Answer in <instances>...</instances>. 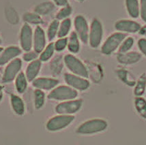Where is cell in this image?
Returning <instances> with one entry per match:
<instances>
[{
    "instance_id": "6da1fadb",
    "label": "cell",
    "mask_w": 146,
    "mask_h": 145,
    "mask_svg": "<svg viewBox=\"0 0 146 145\" xmlns=\"http://www.w3.org/2000/svg\"><path fill=\"white\" fill-rule=\"evenodd\" d=\"M107 127V123L102 119H92L83 123L78 127L76 132L81 134H90L100 132Z\"/></svg>"
},
{
    "instance_id": "7a4b0ae2",
    "label": "cell",
    "mask_w": 146,
    "mask_h": 145,
    "mask_svg": "<svg viewBox=\"0 0 146 145\" xmlns=\"http://www.w3.org/2000/svg\"><path fill=\"white\" fill-rule=\"evenodd\" d=\"M74 119L71 115H60L52 118L46 123V129L51 132L58 131L66 127Z\"/></svg>"
},
{
    "instance_id": "3957f363",
    "label": "cell",
    "mask_w": 146,
    "mask_h": 145,
    "mask_svg": "<svg viewBox=\"0 0 146 145\" xmlns=\"http://www.w3.org/2000/svg\"><path fill=\"white\" fill-rule=\"evenodd\" d=\"M77 92L72 88L61 86L53 89L48 96L49 99L57 100H71L75 98L77 96Z\"/></svg>"
},
{
    "instance_id": "277c9868",
    "label": "cell",
    "mask_w": 146,
    "mask_h": 145,
    "mask_svg": "<svg viewBox=\"0 0 146 145\" xmlns=\"http://www.w3.org/2000/svg\"><path fill=\"white\" fill-rule=\"evenodd\" d=\"M66 65L70 71L83 77H88V74L84 65L78 59L71 55H67L64 58Z\"/></svg>"
},
{
    "instance_id": "5b68a950",
    "label": "cell",
    "mask_w": 146,
    "mask_h": 145,
    "mask_svg": "<svg viewBox=\"0 0 146 145\" xmlns=\"http://www.w3.org/2000/svg\"><path fill=\"white\" fill-rule=\"evenodd\" d=\"M125 37H126V35L121 33H115L111 35L102 46V53L105 55H109L113 53L119 45V44L124 40Z\"/></svg>"
},
{
    "instance_id": "8992f818",
    "label": "cell",
    "mask_w": 146,
    "mask_h": 145,
    "mask_svg": "<svg viewBox=\"0 0 146 145\" xmlns=\"http://www.w3.org/2000/svg\"><path fill=\"white\" fill-rule=\"evenodd\" d=\"M22 62L20 59H15L7 65L3 73L2 81L3 82H10L15 79L17 74L21 68Z\"/></svg>"
},
{
    "instance_id": "52a82bcc",
    "label": "cell",
    "mask_w": 146,
    "mask_h": 145,
    "mask_svg": "<svg viewBox=\"0 0 146 145\" xmlns=\"http://www.w3.org/2000/svg\"><path fill=\"white\" fill-rule=\"evenodd\" d=\"M102 37V27L98 19H94L92 23L90 34V43L92 47H98Z\"/></svg>"
},
{
    "instance_id": "ba28073f",
    "label": "cell",
    "mask_w": 146,
    "mask_h": 145,
    "mask_svg": "<svg viewBox=\"0 0 146 145\" xmlns=\"http://www.w3.org/2000/svg\"><path fill=\"white\" fill-rule=\"evenodd\" d=\"M82 106V100L63 102L58 104L55 108V111L58 114H72L77 112Z\"/></svg>"
},
{
    "instance_id": "9c48e42d",
    "label": "cell",
    "mask_w": 146,
    "mask_h": 145,
    "mask_svg": "<svg viewBox=\"0 0 146 145\" xmlns=\"http://www.w3.org/2000/svg\"><path fill=\"white\" fill-rule=\"evenodd\" d=\"M20 42L24 51H30L32 46V32L31 27L27 24L23 26L21 31Z\"/></svg>"
},
{
    "instance_id": "30bf717a",
    "label": "cell",
    "mask_w": 146,
    "mask_h": 145,
    "mask_svg": "<svg viewBox=\"0 0 146 145\" xmlns=\"http://www.w3.org/2000/svg\"><path fill=\"white\" fill-rule=\"evenodd\" d=\"M74 26L80 39L83 42L87 43L88 40V25L83 16H77L74 19Z\"/></svg>"
},
{
    "instance_id": "8fae6325",
    "label": "cell",
    "mask_w": 146,
    "mask_h": 145,
    "mask_svg": "<svg viewBox=\"0 0 146 145\" xmlns=\"http://www.w3.org/2000/svg\"><path fill=\"white\" fill-rule=\"evenodd\" d=\"M64 78H65V80L67 82V84H68L71 87L75 88V89H79V90H86L90 86L89 82L86 79L76 76L72 75V74H65Z\"/></svg>"
},
{
    "instance_id": "7c38bea8",
    "label": "cell",
    "mask_w": 146,
    "mask_h": 145,
    "mask_svg": "<svg viewBox=\"0 0 146 145\" xmlns=\"http://www.w3.org/2000/svg\"><path fill=\"white\" fill-rule=\"evenodd\" d=\"M21 53V51L17 46H9L6 49L3 50L0 54V65L6 64L13 59L20 55Z\"/></svg>"
},
{
    "instance_id": "4fadbf2b",
    "label": "cell",
    "mask_w": 146,
    "mask_h": 145,
    "mask_svg": "<svg viewBox=\"0 0 146 145\" xmlns=\"http://www.w3.org/2000/svg\"><path fill=\"white\" fill-rule=\"evenodd\" d=\"M115 28L121 32L135 33L139 32L141 29V25L133 20H122L117 21L115 23Z\"/></svg>"
},
{
    "instance_id": "5bb4252c",
    "label": "cell",
    "mask_w": 146,
    "mask_h": 145,
    "mask_svg": "<svg viewBox=\"0 0 146 145\" xmlns=\"http://www.w3.org/2000/svg\"><path fill=\"white\" fill-rule=\"evenodd\" d=\"M117 61L122 64H133L141 59V55L137 52L119 53L117 55Z\"/></svg>"
},
{
    "instance_id": "9a60e30c",
    "label": "cell",
    "mask_w": 146,
    "mask_h": 145,
    "mask_svg": "<svg viewBox=\"0 0 146 145\" xmlns=\"http://www.w3.org/2000/svg\"><path fill=\"white\" fill-rule=\"evenodd\" d=\"M45 42L46 40L44 31L40 27H37L34 33V50L36 53H40L44 49Z\"/></svg>"
},
{
    "instance_id": "2e32d148",
    "label": "cell",
    "mask_w": 146,
    "mask_h": 145,
    "mask_svg": "<svg viewBox=\"0 0 146 145\" xmlns=\"http://www.w3.org/2000/svg\"><path fill=\"white\" fill-rule=\"evenodd\" d=\"M59 81L53 78H40L36 79L33 82V85L38 89H53L57 84Z\"/></svg>"
},
{
    "instance_id": "e0dca14e",
    "label": "cell",
    "mask_w": 146,
    "mask_h": 145,
    "mask_svg": "<svg viewBox=\"0 0 146 145\" xmlns=\"http://www.w3.org/2000/svg\"><path fill=\"white\" fill-rule=\"evenodd\" d=\"M41 63L38 60L32 61L28 65L26 71V75H27V78L29 81H32L34 80L39 73L40 70Z\"/></svg>"
},
{
    "instance_id": "ac0fdd59",
    "label": "cell",
    "mask_w": 146,
    "mask_h": 145,
    "mask_svg": "<svg viewBox=\"0 0 146 145\" xmlns=\"http://www.w3.org/2000/svg\"><path fill=\"white\" fill-rule=\"evenodd\" d=\"M11 105L12 108L15 113L18 115H23L25 112V106L23 100L15 95L11 96Z\"/></svg>"
},
{
    "instance_id": "d6986e66",
    "label": "cell",
    "mask_w": 146,
    "mask_h": 145,
    "mask_svg": "<svg viewBox=\"0 0 146 145\" xmlns=\"http://www.w3.org/2000/svg\"><path fill=\"white\" fill-rule=\"evenodd\" d=\"M128 13L133 18H137L139 15V6L138 0H126Z\"/></svg>"
},
{
    "instance_id": "ffe728a7",
    "label": "cell",
    "mask_w": 146,
    "mask_h": 145,
    "mask_svg": "<svg viewBox=\"0 0 146 145\" xmlns=\"http://www.w3.org/2000/svg\"><path fill=\"white\" fill-rule=\"evenodd\" d=\"M146 87V74H143L139 78L135 89V95L139 97L145 92Z\"/></svg>"
},
{
    "instance_id": "44dd1931",
    "label": "cell",
    "mask_w": 146,
    "mask_h": 145,
    "mask_svg": "<svg viewBox=\"0 0 146 145\" xmlns=\"http://www.w3.org/2000/svg\"><path fill=\"white\" fill-rule=\"evenodd\" d=\"M15 84H16L17 90L19 93L22 94L27 89V80L23 72H21L20 74L17 76L16 78V82H15Z\"/></svg>"
},
{
    "instance_id": "7402d4cb",
    "label": "cell",
    "mask_w": 146,
    "mask_h": 145,
    "mask_svg": "<svg viewBox=\"0 0 146 145\" xmlns=\"http://www.w3.org/2000/svg\"><path fill=\"white\" fill-rule=\"evenodd\" d=\"M54 5L51 2H44L38 5L36 7L35 11L36 13L44 15L51 13L52 10L54 9Z\"/></svg>"
},
{
    "instance_id": "603a6c76",
    "label": "cell",
    "mask_w": 146,
    "mask_h": 145,
    "mask_svg": "<svg viewBox=\"0 0 146 145\" xmlns=\"http://www.w3.org/2000/svg\"><path fill=\"white\" fill-rule=\"evenodd\" d=\"M135 108L138 113L143 118L146 119V101L143 98L138 97L135 101Z\"/></svg>"
},
{
    "instance_id": "cb8c5ba5",
    "label": "cell",
    "mask_w": 146,
    "mask_h": 145,
    "mask_svg": "<svg viewBox=\"0 0 146 145\" xmlns=\"http://www.w3.org/2000/svg\"><path fill=\"white\" fill-rule=\"evenodd\" d=\"M68 50L73 53H78L79 51V42L76 33L72 32L68 42Z\"/></svg>"
},
{
    "instance_id": "d4e9b609",
    "label": "cell",
    "mask_w": 146,
    "mask_h": 145,
    "mask_svg": "<svg viewBox=\"0 0 146 145\" xmlns=\"http://www.w3.org/2000/svg\"><path fill=\"white\" fill-rule=\"evenodd\" d=\"M117 74L119 78L122 80L123 82L126 83L128 86H134L135 84V81L130 78V74L128 73L127 70H119L117 72Z\"/></svg>"
},
{
    "instance_id": "484cf974",
    "label": "cell",
    "mask_w": 146,
    "mask_h": 145,
    "mask_svg": "<svg viewBox=\"0 0 146 145\" xmlns=\"http://www.w3.org/2000/svg\"><path fill=\"white\" fill-rule=\"evenodd\" d=\"M71 27V21L69 18L64 20L61 24L60 29L58 32V37L62 38L66 36L68 34V33L70 31Z\"/></svg>"
},
{
    "instance_id": "4316f807",
    "label": "cell",
    "mask_w": 146,
    "mask_h": 145,
    "mask_svg": "<svg viewBox=\"0 0 146 145\" xmlns=\"http://www.w3.org/2000/svg\"><path fill=\"white\" fill-rule=\"evenodd\" d=\"M34 98H35L36 108L40 109L44 103V94L40 89H37L34 92Z\"/></svg>"
},
{
    "instance_id": "83f0119b",
    "label": "cell",
    "mask_w": 146,
    "mask_h": 145,
    "mask_svg": "<svg viewBox=\"0 0 146 145\" xmlns=\"http://www.w3.org/2000/svg\"><path fill=\"white\" fill-rule=\"evenodd\" d=\"M55 50V44L53 43H51L47 46V47L46 48V49L43 51V53H42L40 55V59L42 61H46L47 60L49 59L51 57V56L53 55V53H54Z\"/></svg>"
},
{
    "instance_id": "f1b7e54d",
    "label": "cell",
    "mask_w": 146,
    "mask_h": 145,
    "mask_svg": "<svg viewBox=\"0 0 146 145\" xmlns=\"http://www.w3.org/2000/svg\"><path fill=\"white\" fill-rule=\"evenodd\" d=\"M62 61L61 57H57L51 62V71L54 74H60L62 69Z\"/></svg>"
},
{
    "instance_id": "f546056e",
    "label": "cell",
    "mask_w": 146,
    "mask_h": 145,
    "mask_svg": "<svg viewBox=\"0 0 146 145\" xmlns=\"http://www.w3.org/2000/svg\"><path fill=\"white\" fill-rule=\"evenodd\" d=\"M23 19L27 23L32 24H39L42 23V18L38 14L33 13H25L23 16Z\"/></svg>"
},
{
    "instance_id": "4dcf8cb0",
    "label": "cell",
    "mask_w": 146,
    "mask_h": 145,
    "mask_svg": "<svg viewBox=\"0 0 146 145\" xmlns=\"http://www.w3.org/2000/svg\"><path fill=\"white\" fill-rule=\"evenodd\" d=\"M59 27V22L57 20H53L49 26L48 29V38L49 40H52L55 38L57 32Z\"/></svg>"
},
{
    "instance_id": "1f68e13d",
    "label": "cell",
    "mask_w": 146,
    "mask_h": 145,
    "mask_svg": "<svg viewBox=\"0 0 146 145\" xmlns=\"http://www.w3.org/2000/svg\"><path fill=\"white\" fill-rule=\"evenodd\" d=\"M134 40L133 38H128L124 41L122 45L121 46L120 48H119V53H126L131 48L132 46L133 45Z\"/></svg>"
},
{
    "instance_id": "d6a6232c",
    "label": "cell",
    "mask_w": 146,
    "mask_h": 145,
    "mask_svg": "<svg viewBox=\"0 0 146 145\" xmlns=\"http://www.w3.org/2000/svg\"><path fill=\"white\" fill-rule=\"evenodd\" d=\"M72 13V8L69 6H66L63 9H62L57 14V18L59 20L66 18Z\"/></svg>"
},
{
    "instance_id": "836d02e7",
    "label": "cell",
    "mask_w": 146,
    "mask_h": 145,
    "mask_svg": "<svg viewBox=\"0 0 146 145\" xmlns=\"http://www.w3.org/2000/svg\"><path fill=\"white\" fill-rule=\"evenodd\" d=\"M68 40L67 38H62L60 39L55 42V49L57 51H62L65 48L67 45Z\"/></svg>"
},
{
    "instance_id": "e575fe53",
    "label": "cell",
    "mask_w": 146,
    "mask_h": 145,
    "mask_svg": "<svg viewBox=\"0 0 146 145\" xmlns=\"http://www.w3.org/2000/svg\"><path fill=\"white\" fill-rule=\"evenodd\" d=\"M141 16L146 23V0H141Z\"/></svg>"
},
{
    "instance_id": "d590c367",
    "label": "cell",
    "mask_w": 146,
    "mask_h": 145,
    "mask_svg": "<svg viewBox=\"0 0 146 145\" xmlns=\"http://www.w3.org/2000/svg\"><path fill=\"white\" fill-rule=\"evenodd\" d=\"M37 57V53L35 52H29V53H25L23 55V59L25 61H30L35 59Z\"/></svg>"
},
{
    "instance_id": "8d00e7d4",
    "label": "cell",
    "mask_w": 146,
    "mask_h": 145,
    "mask_svg": "<svg viewBox=\"0 0 146 145\" xmlns=\"http://www.w3.org/2000/svg\"><path fill=\"white\" fill-rule=\"evenodd\" d=\"M138 46L141 51L146 56V39H141L138 42Z\"/></svg>"
},
{
    "instance_id": "74e56055",
    "label": "cell",
    "mask_w": 146,
    "mask_h": 145,
    "mask_svg": "<svg viewBox=\"0 0 146 145\" xmlns=\"http://www.w3.org/2000/svg\"><path fill=\"white\" fill-rule=\"evenodd\" d=\"M57 6H66L68 3L67 0H53Z\"/></svg>"
},
{
    "instance_id": "f35d334b",
    "label": "cell",
    "mask_w": 146,
    "mask_h": 145,
    "mask_svg": "<svg viewBox=\"0 0 146 145\" xmlns=\"http://www.w3.org/2000/svg\"><path fill=\"white\" fill-rule=\"evenodd\" d=\"M139 34H142V35H145L146 34V27H144L143 28L141 27L140 30H139Z\"/></svg>"
},
{
    "instance_id": "ab89813d",
    "label": "cell",
    "mask_w": 146,
    "mask_h": 145,
    "mask_svg": "<svg viewBox=\"0 0 146 145\" xmlns=\"http://www.w3.org/2000/svg\"><path fill=\"white\" fill-rule=\"evenodd\" d=\"M2 98H3L2 91H1V89H0V102H1V100H2Z\"/></svg>"
},
{
    "instance_id": "60d3db41",
    "label": "cell",
    "mask_w": 146,
    "mask_h": 145,
    "mask_svg": "<svg viewBox=\"0 0 146 145\" xmlns=\"http://www.w3.org/2000/svg\"><path fill=\"white\" fill-rule=\"evenodd\" d=\"M3 48L2 47H0V54H1V52L3 51Z\"/></svg>"
},
{
    "instance_id": "b9f144b4",
    "label": "cell",
    "mask_w": 146,
    "mask_h": 145,
    "mask_svg": "<svg viewBox=\"0 0 146 145\" xmlns=\"http://www.w3.org/2000/svg\"><path fill=\"white\" fill-rule=\"evenodd\" d=\"M79 1H83V0H79Z\"/></svg>"
},
{
    "instance_id": "7bdbcfd3",
    "label": "cell",
    "mask_w": 146,
    "mask_h": 145,
    "mask_svg": "<svg viewBox=\"0 0 146 145\" xmlns=\"http://www.w3.org/2000/svg\"><path fill=\"white\" fill-rule=\"evenodd\" d=\"M1 38H0V43H1Z\"/></svg>"
}]
</instances>
